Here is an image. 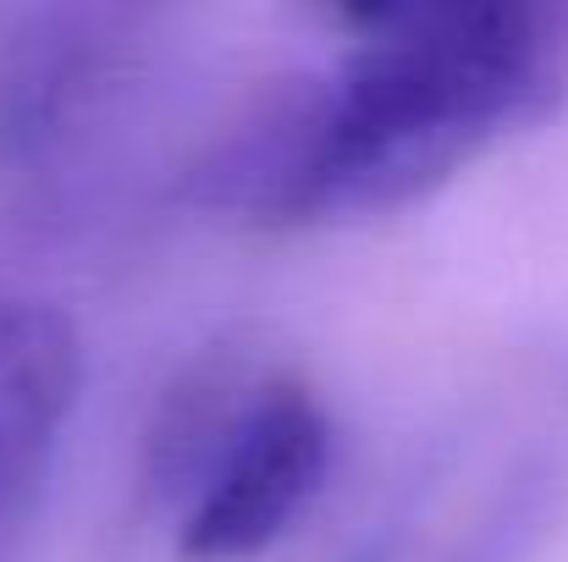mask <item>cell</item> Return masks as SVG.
Here are the masks:
<instances>
[{
    "label": "cell",
    "mask_w": 568,
    "mask_h": 562,
    "mask_svg": "<svg viewBox=\"0 0 568 562\" xmlns=\"http://www.w3.org/2000/svg\"><path fill=\"white\" fill-rule=\"evenodd\" d=\"M332 463L321 397L243 354H204L150 430V491L178 508L183 562L271 552L315 502Z\"/></svg>",
    "instance_id": "2"
},
{
    "label": "cell",
    "mask_w": 568,
    "mask_h": 562,
    "mask_svg": "<svg viewBox=\"0 0 568 562\" xmlns=\"http://www.w3.org/2000/svg\"><path fill=\"white\" fill-rule=\"evenodd\" d=\"M189 0H0V172L61 187L128 122Z\"/></svg>",
    "instance_id": "4"
},
{
    "label": "cell",
    "mask_w": 568,
    "mask_h": 562,
    "mask_svg": "<svg viewBox=\"0 0 568 562\" xmlns=\"http://www.w3.org/2000/svg\"><path fill=\"white\" fill-rule=\"evenodd\" d=\"M568 497V354L497 370L348 562H530Z\"/></svg>",
    "instance_id": "3"
},
{
    "label": "cell",
    "mask_w": 568,
    "mask_h": 562,
    "mask_svg": "<svg viewBox=\"0 0 568 562\" xmlns=\"http://www.w3.org/2000/svg\"><path fill=\"white\" fill-rule=\"evenodd\" d=\"M78 397V337L33 298L0 293V552L17 535Z\"/></svg>",
    "instance_id": "5"
},
{
    "label": "cell",
    "mask_w": 568,
    "mask_h": 562,
    "mask_svg": "<svg viewBox=\"0 0 568 562\" xmlns=\"http://www.w3.org/2000/svg\"><path fill=\"white\" fill-rule=\"evenodd\" d=\"M343 61L265 100L199 172V198L260 226L386 215L568 89L564 0H315Z\"/></svg>",
    "instance_id": "1"
}]
</instances>
